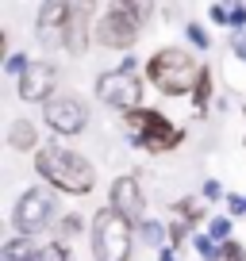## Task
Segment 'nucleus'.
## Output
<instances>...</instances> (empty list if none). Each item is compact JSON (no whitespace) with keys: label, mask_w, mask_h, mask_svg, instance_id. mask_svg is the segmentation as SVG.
I'll list each match as a JSON object with an SVG mask.
<instances>
[{"label":"nucleus","mask_w":246,"mask_h":261,"mask_svg":"<svg viewBox=\"0 0 246 261\" xmlns=\"http://www.w3.org/2000/svg\"><path fill=\"white\" fill-rule=\"evenodd\" d=\"M108 207L119 212L123 219L142 223V188L135 177H115L112 180V192H108Z\"/></svg>","instance_id":"obj_11"},{"label":"nucleus","mask_w":246,"mask_h":261,"mask_svg":"<svg viewBox=\"0 0 246 261\" xmlns=\"http://www.w3.org/2000/svg\"><path fill=\"white\" fill-rule=\"evenodd\" d=\"M200 73H204V65H200L192 54L177 50V46H165V50H158V54L146 58V81L154 85L162 96H185V92H196Z\"/></svg>","instance_id":"obj_2"},{"label":"nucleus","mask_w":246,"mask_h":261,"mask_svg":"<svg viewBox=\"0 0 246 261\" xmlns=\"http://www.w3.org/2000/svg\"><path fill=\"white\" fill-rule=\"evenodd\" d=\"M39 261H69L66 242H46V246H39Z\"/></svg>","instance_id":"obj_20"},{"label":"nucleus","mask_w":246,"mask_h":261,"mask_svg":"<svg viewBox=\"0 0 246 261\" xmlns=\"http://www.w3.org/2000/svg\"><path fill=\"white\" fill-rule=\"evenodd\" d=\"M227 212L231 215H246V196H227Z\"/></svg>","instance_id":"obj_27"},{"label":"nucleus","mask_w":246,"mask_h":261,"mask_svg":"<svg viewBox=\"0 0 246 261\" xmlns=\"http://www.w3.org/2000/svg\"><path fill=\"white\" fill-rule=\"evenodd\" d=\"M215 261H246V250H242V242H235V238L219 242V257H215Z\"/></svg>","instance_id":"obj_21"},{"label":"nucleus","mask_w":246,"mask_h":261,"mask_svg":"<svg viewBox=\"0 0 246 261\" xmlns=\"http://www.w3.org/2000/svg\"><path fill=\"white\" fill-rule=\"evenodd\" d=\"M173 212H177V219H181V223H189V227H192V223H200V219H204V212H200V204L192 200V196L177 200V204H173Z\"/></svg>","instance_id":"obj_17"},{"label":"nucleus","mask_w":246,"mask_h":261,"mask_svg":"<svg viewBox=\"0 0 246 261\" xmlns=\"http://www.w3.org/2000/svg\"><path fill=\"white\" fill-rule=\"evenodd\" d=\"M27 69H31L27 54H8V62H4V73H12V77H23Z\"/></svg>","instance_id":"obj_25"},{"label":"nucleus","mask_w":246,"mask_h":261,"mask_svg":"<svg viewBox=\"0 0 246 261\" xmlns=\"http://www.w3.org/2000/svg\"><path fill=\"white\" fill-rule=\"evenodd\" d=\"M66 23H69V4L46 0L39 8V42L46 50H66Z\"/></svg>","instance_id":"obj_10"},{"label":"nucleus","mask_w":246,"mask_h":261,"mask_svg":"<svg viewBox=\"0 0 246 261\" xmlns=\"http://www.w3.org/2000/svg\"><path fill=\"white\" fill-rule=\"evenodd\" d=\"M96 100L127 115L135 108H142V81L127 69H108L96 77Z\"/></svg>","instance_id":"obj_7"},{"label":"nucleus","mask_w":246,"mask_h":261,"mask_svg":"<svg viewBox=\"0 0 246 261\" xmlns=\"http://www.w3.org/2000/svg\"><path fill=\"white\" fill-rule=\"evenodd\" d=\"M139 230L131 219H123L112 207H100L92 215V257L96 261H131V246Z\"/></svg>","instance_id":"obj_5"},{"label":"nucleus","mask_w":246,"mask_h":261,"mask_svg":"<svg viewBox=\"0 0 246 261\" xmlns=\"http://www.w3.org/2000/svg\"><path fill=\"white\" fill-rule=\"evenodd\" d=\"M135 230H139L142 246H150V250H158V253H162L165 246H169V227H162L158 219H142Z\"/></svg>","instance_id":"obj_14"},{"label":"nucleus","mask_w":246,"mask_h":261,"mask_svg":"<svg viewBox=\"0 0 246 261\" xmlns=\"http://www.w3.org/2000/svg\"><path fill=\"white\" fill-rule=\"evenodd\" d=\"M185 234H189V223H169V246H185Z\"/></svg>","instance_id":"obj_26"},{"label":"nucleus","mask_w":246,"mask_h":261,"mask_svg":"<svg viewBox=\"0 0 246 261\" xmlns=\"http://www.w3.org/2000/svg\"><path fill=\"white\" fill-rule=\"evenodd\" d=\"M189 242L196 246V253H200V257H204V261H215V257H219V242H212V238H208V234H192Z\"/></svg>","instance_id":"obj_18"},{"label":"nucleus","mask_w":246,"mask_h":261,"mask_svg":"<svg viewBox=\"0 0 246 261\" xmlns=\"http://www.w3.org/2000/svg\"><path fill=\"white\" fill-rule=\"evenodd\" d=\"M204 196H208V200H219V196H223V185H219V180H204Z\"/></svg>","instance_id":"obj_28"},{"label":"nucleus","mask_w":246,"mask_h":261,"mask_svg":"<svg viewBox=\"0 0 246 261\" xmlns=\"http://www.w3.org/2000/svg\"><path fill=\"white\" fill-rule=\"evenodd\" d=\"M208 16H212V23H219V27H235V4H212Z\"/></svg>","instance_id":"obj_19"},{"label":"nucleus","mask_w":246,"mask_h":261,"mask_svg":"<svg viewBox=\"0 0 246 261\" xmlns=\"http://www.w3.org/2000/svg\"><path fill=\"white\" fill-rule=\"evenodd\" d=\"M35 169L39 177L46 180L50 188L58 192H69V196H89L96 188V169L92 162H85L77 150H66V146H42L35 154Z\"/></svg>","instance_id":"obj_1"},{"label":"nucleus","mask_w":246,"mask_h":261,"mask_svg":"<svg viewBox=\"0 0 246 261\" xmlns=\"http://www.w3.org/2000/svg\"><path fill=\"white\" fill-rule=\"evenodd\" d=\"M185 35H189V42H192L196 50H208V46H212V39H208V31H204L200 23H185Z\"/></svg>","instance_id":"obj_24"},{"label":"nucleus","mask_w":246,"mask_h":261,"mask_svg":"<svg viewBox=\"0 0 246 261\" xmlns=\"http://www.w3.org/2000/svg\"><path fill=\"white\" fill-rule=\"evenodd\" d=\"M208 238H212V242H215V238H219V242L231 238V219H227V215H215V219L208 223Z\"/></svg>","instance_id":"obj_22"},{"label":"nucleus","mask_w":246,"mask_h":261,"mask_svg":"<svg viewBox=\"0 0 246 261\" xmlns=\"http://www.w3.org/2000/svg\"><path fill=\"white\" fill-rule=\"evenodd\" d=\"M123 135L139 150H150V154H169L173 146L185 142V130H181L169 115L154 112V108H135V112H127L123 115Z\"/></svg>","instance_id":"obj_3"},{"label":"nucleus","mask_w":246,"mask_h":261,"mask_svg":"<svg viewBox=\"0 0 246 261\" xmlns=\"http://www.w3.org/2000/svg\"><path fill=\"white\" fill-rule=\"evenodd\" d=\"M54 223H58V204H54V192H50V188H31V192L19 196L16 212H12V227L23 238L42 234V230L54 227Z\"/></svg>","instance_id":"obj_6"},{"label":"nucleus","mask_w":246,"mask_h":261,"mask_svg":"<svg viewBox=\"0 0 246 261\" xmlns=\"http://www.w3.org/2000/svg\"><path fill=\"white\" fill-rule=\"evenodd\" d=\"M42 119H46V127L54 135H81L85 123H89V108L73 92H58L54 100L42 104Z\"/></svg>","instance_id":"obj_8"},{"label":"nucleus","mask_w":246,"mask_h":261,"mask_svg":"<svg viewBox=\"0 0 246 261\" xmlns=\"http://www.w3.org/2000/svg\"><path fill=\"white\" fill-rule=\"evenodd\" d=\"M154 16L150 4H108L104 16L96 19V42L108 50H131L142 35V23Z\"/></svg>","instance_id":"obj_4"},{"label":"nucleus","mask_w":246,"mask_h":261,"mask_svg":"<svg viewBox=\"0 0 246 261\" xmlns=\"http://www.w3.org/2000/svg\"><path fill=\"white\" fill-rule=\"evenodd\" d=\"M92 8L89 4H69V23H66V50L69 54H85L92 35Z\"/></svg>","instance_id":"obj_12"},{"label":"nucleus","mask_w":246,"mask_h":261,"mask_svg":"<svg viewBox=\"0 0 246 261\" xmlns=\"http://www.w3.org/2000/svg\"><path fill=\"white\" fill-rule=\"evenodd\" d=\"M8 142H12V150H31L35 142H39L35 123L31 119H16V123H12V130H8Z\"/></svg>","instance_id":"obj_15"},{"label":"nucleus","mask_w":246,"mask_h":261,"mask_svg":"<svg viewBox=\"0 0 246 261\" xmlns=\"http://www.w3.org/2000/svg\"><path fill=\"white\" fill-rule=\"evenodd\" d=\"M158 261H177V257H173V250H169V246H165V250L158 253Z\"/></svg>","instance_id":"obj_29"},{"label":"nucleus","mask_w":246,"mask_h":261,"mask_svg":"<svg viewBox=\"0 0 246 261\" xmlns=\"http://www.w3.org/2000/svg\"><path fill=\"white\" fill-rule=\"evenodd\" d=\"M58 65L54 62H31V69H27L23 77H19L16 92L23 104H46V100L58 96Z\"/></svg>","instance_id":"obj_9"},{"label":"nucleus","mask_w":246,"mask_h":261,"mask_svg":"<svg viewBox=\"0 0 246 261\" xmlns=\"http://www.w3.org/2000/svg\"><path fill=\"white\" fill-rule=\"evenodd\" d=\"M0 261H39V242H31V238L16 234L4 242V250H0Z\"/></svg>","instance_id":"obj_13"},{"label":"nucleus","mask_w":246,"mask_h":261,"mask_svg":"<svg viewBox=\"0 0 246 261\" xmlns=\"http://www.w3.org/2000/svg\"><path fill=\"white\" fill-rule=\"evenodd\" d=\"M208 100H212V69L204 65V73H200V85L196 92H192V108H196V115L208 112Z\"/></svg>","instance_id":"obj_16"},{"label":"nucleus","mask_w":246,"mask_h":261,"mask_svg":"<svg viewBox=\"0 0 246 261\" xmlns=\"http://www.w3.org/2000/svg\"><path fill=\"white\" fill-rule=\"evenodd\" d=\"M77 230H81V215H66V219L58 223V242H69Z\"/></svg>","instance_id":"obj_23"}]
</instances>
